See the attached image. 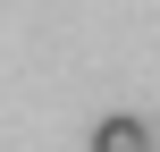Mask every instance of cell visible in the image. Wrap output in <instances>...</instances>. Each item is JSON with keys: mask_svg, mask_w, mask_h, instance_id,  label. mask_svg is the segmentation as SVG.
<instances>
[{"mask_svg": "<svg viewBox=\"0 0 160 152\" xmlns=\"http://www.w3.org/2000/svg\"><path fill=\"white\" fill-rule=\"evenodd\" d=\"M93 152H152V127L143 118H101L93 127Z\"/></svg>", "mask_w": 160, "mask_h": 152, "instance_id": "cell-1", "label": "cell"}]
</instances>
